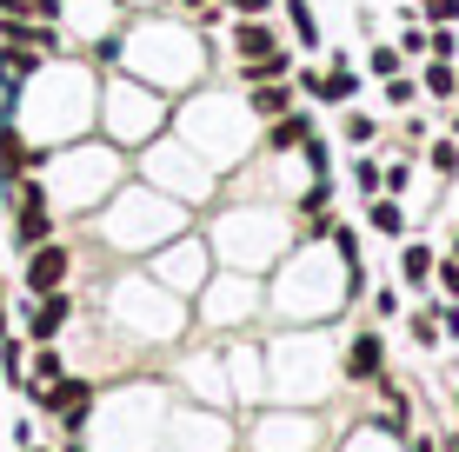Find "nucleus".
<instances>
[{
    "label": "nucleus",
    "mask_w": 459,
    "mask_h": 452,
    "mask_svg": "<svg viewBox=\"0 0 459 452\" xmlns=\"http://www.w3.org/2000/svg\"><path fill=\"white\" fill-rule=\"evenodd\" d=\"M34 406H40V413H54L67 432H81V426H87V413H93V380H74V372H67V380L40 386Z\"/></svg>",
    "instance_id": "nucleus-3"
},
{
    "label": "nucleus",
    "mask_w": 459,
    "mask_h": 452,
    "mask_svg": "<svg viewBox=\"0 0 459 452\" xmlns=\"http://www.w3.org/2000/svg\"><path fill=\"white\" fill-rule=\"evenodd\" d=\"M247 100H253V120H280V114H293V81H266Z\"/></svg>",
    "instance_id": "nucleus-9"
},
{
    "label": "nucleus",
    "mask_w": 459,
    "mask_h": 452,
    "mask_svg": "<svg viewBox=\"0 0 459 452\" xmlns=\"http://www.w3.org/2000/svg\"><path fill=\"white\" fill-rule=\"evenodd\" d=\"M346 140H353V147H367V140H373V120H367V114H346Z\"/></svg>",
    "instance_id": "nucleus-27"
},
{
    "label": "nucleus",
    "mask_w": 459,
    "mask_h": 452,
    "mask_svg": "<svg viewBox=\"0 0 459 452\" xmlns=\"http://www.w3.org/2000/svg\"><path fill=\"white\" fill-rule=\"evenodd\" d=\"M7 240H13V253H34L40 240H54V193H47V174H27L7 193Z\"/></svg>",
    "instance_id": "nucleus-1"
},
{
    "label": "nucleus",
    "mask_w": 459,
    "mask_h": 452,
    "mask_svg": "<svg viewBox=\"0 0 459 452\" xmlns=\"http://www.w3.org/2000/svg\"><path fill=\"white\" fill-rule=\"evenodd\" d=\"M413 93H420V81H406V73H393V81H386V107H413Z\"/></svg>",
    "instance_id": "nucleus-21"
},
{
    "label": "nucleus",
    "mask_w": 459,
    "mask_h": 452,
    "mask_svg": "<svg viewBox=\"0 0 459 452\" xmlns=\"http://www.w3.org/2000/svg\"><path fill=\"white\" fill-rule=\"evenodd\" d=\"M67 452H87V446H81V432H74V439H67Z\"/></svg>",
    "instance_id": "nucleus-31"
},
{
    "label": "nucleus",
    "mask_w": 459,
    "mask_h": 452,
    "mask_svg": "<svg viewBox=\"0 0 459 452\" xmlns=\"http://www.w3.org/2000/svg\"><path fill=\"white\" fill-rule=\"evenodd\" d=\"M273 47H280V34H273L266 21H253V13H247L240 27H233V54H240V60H253V54H273Z\"/></svg>",
    "instance_id": "nucleus-11"
},
{
    "label": "nucleus",
    "mask_w": 459,
    "mask_h": 452,
    "mask_svg": "<svg viewBox=\"0 0 459 452\" xmlns=\"http://www.w3.org/2000/svg\"><path fill=\"white\" fill-rule=\"evenodd\" d=\"M367 67L379 73V81H393V73H400V47H373V60Z\"/></svg>",
    "instance_id": "nucleus-22"
},
{
    "label": "nucleus",
    "mask_w": 459,
    "mask_h": 452,
    "mask_svg": "<svg viewBox=\"0 0 459 452\" xmlns=\"http://www.w3.org/2000/svg\"><path fill=\"white\" fill-rule=\"evenodd\" d=\"M367 226H373V233H386V240H400V233H406V200H400V193H373Z\"/></svg>",
    "instance_id": "nucleus-8"
},
{
    "label": "nucleus",
    "mask_w": 459,
    "mask_h": 452,
    "mask_svg": "<svg viewBox=\"0 0 459 452\" xmlns=\"http://www.w3.org/2000/svg\"><path fill=\"white\" fill-rule=\"evenodd\" d=\"M353 186L359 193H386V174H379L373 160H353Z\"/></svg>",
    "instance_id": "nucleus-20"
},
{
    "label": "nucleus",
    "mask_w": 459,
    "mask_h": 452,
    "mask_svg": "<svg viewBox=\"0 0 459 452\" xmlns=\"http://www.w3.org/2000/svg\"><path fill=\"white\" fill-rule=\"evenodd\" d=\"M0 372H7L13 386H27V346H21V339H13V333L0 339Z\"/></svg>",
    "instance_id": "nucleus-17"
},
{
    "label": "nucleus",
    "mask_w": 459,
    "mask_h": 452,
    "mask_svg": "<svg viewBox=\"0 0 459 452\" xmlns=\"http://www.w3.org/2000/svg\"><path fill=\"white\" fill-rule=\"evenodd\" d=\"M433 267H439V260H433V246H420V240L400 253V273L413 279V286H420V279H433Z\"/></svg>",
    "instance_id": "nucleus-16"
},
{
    "label": "nucleus",
    "mask_w": 459,
    "mask_h": 452,
    "mask_svg": "<svg viewBox=\"0 0 459 452\" xmlns=\"http://www.w3.org/2000/svg\"><path fill=\"white\" fill-rule=\"evenodd\" d=\"M426 54L433 60H459V34L453 27H433V34H426Z\"/></svg>",
    "instance_id": "nucleus-19"
},
{
    "label": "nucleus",
    "mask_w": 459,
    "mask_h": 452,
    "mask_svg": "<svg viewBox=\"0 0 459 452\" xmlns=\"http://www.w3.org/2000/svg\"><path fill=\"white\" fill-rule=\"evenodd\" d=\"M240 81H247V87L293 81V54H287V47H273V54H253V60H240Z\"/></svg>",
    "instance_id": "nucleus-6"
},
{
    "label": "nucleus",
    "mask_w": 459,
    "mask_h": 452,
    "mask_svg": "<svg viewBox=\"0 0 459 452\" xmlns=\"http://www.w3.org/2000/svg\"><path fill=\"white\" fill-rule=\"evenodd\" d=\"M433 273H439V293H446V300H459V260H439Z\"/></svg>",
    "instance_id": "nucleus-25"
},
{
    "label": "nucleus",
    "mask_w": 459,
    "mask_h": 452,
    "mask_svg": "<svg viewBox=\"0 0 459 452\" xmlns=\"http://www.w3.org/2000/svg\"><path fill=\"white\" fill-rule=\"evenodd\" d=\"M453 260H459V233H453Z\"/></svg>",
    "instance_id": "nucleus-34"
},
{
    "label": "nucleus",
    "mask_w": 459,
    "mask_h": 452,
    "mask_svg": "<svg viewBox=\"0 0 459 452\" xmlns=\"http://www.w3.org/2000/svg\"><path fill=\"white\" fill-rule=\"evenodd\" d=\"M220 7H233L240 21H247V13H253V21H266V13H273V0H220Z\"/></svg>",
    "instance_id": "nucleus-26"
},
{
    "label": "nucleus",
    "mask_w": 459,
    "mask_h": 452,
    "mask_svg": "<svg viewBox=\"0 0 459 452\" xmlns=\"http://www.w3.org/2000/svg\"><path fill=\"white\" fill-rule=\"evenodd\" d=\"M67 273H74V246H60V240H40L34 253H21V293L27 300L34 293H60Z\"/></svg>",
    "instance_id": "nucleus-2"
},
{
    "label": "nucleus",
    "mask_w": 459,
    "mask_h": 452,
    "mask_svg": "<svg viewBox=\"0 0 459 452\" xmlns=\"http://www.w3.org/2000/svg\"><path fill=\"white\" fill-rule=\"evenodd\" d=\"M0 21H60L67 27V0H0Z\"/></svg>",
    "instance_id": "nucleus-12"
},
{
    "label": "nucleus",
    "mask_w": 459,
    "mask_h": 452,
    "mask_svg": "<svg viewBox=\"0 0 459 452\" xmlns=\"http://www.w3.org/2000/svg\"><path fill=\"white\" fill-rule=\"evenodd\" d=\"M287 21H293V40L299 47H320V21H313L307 0H287Z\"/></svg>",
    "instance_id": "nucleus-15"
},
{
    "label": "nucleus",
    "mask_w": 459,
    "mask_h": 452,
    "mask_svg": "<svg viewBox=\"0 0 459 452\" xmlns=\"http://www.w3.org/2000/svg\"><path fill=\"white\" fill-rule=\"evenodd\" d=\"M439 452H459V432H453V439H446V446H439Z\"/></svg>",
    "instance_id": "nucleus-32"
},
{
    "label": "nucleus",
    "mask_w": 459,
    "mask_h": 452,
    "mask_svg": "<svg viewBox=\"0 0 459 452\" xmlns=\"http://www.w3.org/2000/svg\"><path fill=\"white\" fill-rule=\"evenodd\" d=\"M67 380V360H60V346H34L27 353V393H40V386Z\"/></svg>",
    "instance_id": "nucleus-10"
},
{
    "label": "nucleus",
    "mask_w": 459,
    "mask_h": 452,
    "mask_svg": "<svg viewBox=\"0 0 459 452\" xmlns=\"http://www.w3.org/2000/svg\"><path fill=\"white\" fill-rule=\"evenodd\" d=\"M13 333V320H7V286H0V339Z\"/></svg>",
    "instance_id": "nucleus-30"
},
{
    "label": "nucleus",
    "mask_w": 459,
    "mask_h": 452,
    "mask_svg": "<svg viewBox=\"0 0 459 452\" xmlns=\"http://www.w3.org/2000/svg\"><path fill=\"white\" fill-rule=\"evenodd\" d=\"M420 87L433 93V100H453V93H459V67H453V60H426V67H420Z\"/></svg>",
    "instance_id": "nucleus-14"
},
{
    "label": "nucleus",
    "mask_w": 459,
    "mask_h": 452,
    "mask_svg": "<svg viewBox=\"0 0 459 452\" xmlns=\"http://www.w3.org/2000/svg\"><path fill=\"white\" fill-rule=\"evenodd\" d=\"M307 140H313V120H307V114L266 120V153H293V147H307Z\"/></svg>",
    "instance_id": "nucleus-7"
},
{
    "label": "nucleus",
    "mask_w": 459,
    "mask_h": 452,
    "mask_svg": "<svg viewBox=\"0 0 459 452\" xmlns=\"http://www.w3.org/2000/svg\"><path fill=\"white\" fill-rule=\"evenodd\" d=\"M359 93V73L346 67V60H333V67H326V87H320V107H346Z\"/></svg>",
    "instance_id": "nucleus-13"
},
{
    "label": "nucleus",
    "mask_w": 459,
    "mask_h": 452,
    "mask_svg": "<svg viewBox=\"0 0 459 452\" xmlns=\"http://www.w3.org/2000/svg\"><path fill=\"white\" fill-rule=\"evenodd\" d=\"M453 140H459V107H453Z\"/></svg>",
    "instance_id": "nucleus-33"
},
{
    "label": "nucleus",
    "mask_w": 459,
    "mask_h": 452,
    "mask_svg": "<svg viewBox=\"0 0 459 452\" xmlns=\"http://www.w3.org/2000/svg\"><path fill=\"white\" fill-rule=\"evenodd\" d=\"M453 406H459V399H453Z\"/></svg>",
    "instance_id": "nucleus-36"
},
{
    "label": "nucleus",
    "mask_w": 459,
    "mask_h": 452,
    "mask_svg": "<svg viewBox=\"0 0 459 452\" xmlns=\"http://www.w3.org/2000/svg\"><path fill=\"white\" fill-rule=\"evenodd\" d=\"M433 320H439V333H446V339H459V300H446Z\"/></svg>",
    "instance_id": "nucleus-28"
},
{
    "label": "nucleus",
    "mask_w": 459,
    "mask_h": 452,
    "mask_svg": "<svg viewBox=\"0 0 459 452\" xmlns=\"http://www.w3.org/2000/svg\"><path fill=\"white\" fill-rule=\"evenodd\" d=\"M299 153H307V166H313V174H326V140H320V133H313Z\"/></svg>",
    "instance_id": "nucleus-29"
},
{
    "label": "nucleus",
    "mask_w": 459,
    "mask_h": 452,
    "mask_svg": "<svg viewBox=\"0 0 459 452\" xmlns=\"http://www.w3.org/2000/svg\"><path fill=\"white\" fill-rule=\"evenodd\" d=\"M426 160H433V174H439V180H453V174H459V140H453V133H446V140H433V147H426Z\"/></svg>",
    "instance_id": "nucleus-18"
},
{
    "label": "nucleus",
    "mask_w": 459,
    "mask_h": 452,
    "mask_svg": "<svg viewBox=\"0 0 459 452\" xmlns=\"http://www.w3.org/2000/svg\"><path fill=\"white\" fill-rule=\"evenodd\" d=\"M67 320H74L67 286H60V293H34V300H27V339H34V346H54Z\"/></svg>",
    "instance_id": "nucleus-4"
},
{
    "label": "nucleus",
    "mask_w": 459,
    "mask_h": 452,
    "mask_svg": "<svg viewBox=\"0 0 459 452\" xmlns=\"http://www.w3.org/2000/svg\"><path fill=\"white\" fill-rule=\"evenodd\" d=\"M27 452H34V446H27Z\"/></svg>",
    "instance_id": "nucleus-35"
},
{
    "label": "nucleus",
    "mask_w": 459,
    "mask_h": 452,
    "mask_svg": "<svg viewBox=\"0 0 459 452\" xmlns=\"http://www.w3.org/2000/svg\"><path fill=\"white\" fill-rule=\"evenodd\" d=\"M413 339H420V346H433V339H439V320H433V306H420V313H413Z\"/></svg>",
    "instance_id": "nucleus-23"
},
{
    "label": "nucleus",
    "mask_w": 459,
    "mask_h": 452,
    "mask_svg": "<svg viewBox=\"0 0 459 452\" xmlns=\"http://www.w3.org/2000/svg\"><path fill=\"white\" fill-rule=\"evenodd\" d=\"M426 21H433V27H453V21H459V0H426Z\"/></svg>",
    "instance_id": "nucleus-24"
},
{
    "label": "nucleus",
    "mask_w": 459,
    "mask_h": 452,
    "mask_svg": "<svg viewBox=\"0 0 459 452\" xmlns=\"http://www.w3.org/2000/svg\"><path fill=\"white\" fill-rule=\"evenodd\" d=\"M379 366H386L379 333H353V346H346V380H379Z\"/></svg>",
    "instance_id": "nucleus-5"
}]
</instances>
